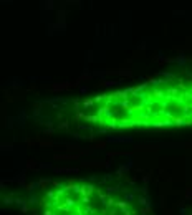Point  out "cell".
<instances>
[{"label": "cell", "instance_id": "2", "mask_svg": "<svg viewBox=\"0 0 192 215\" xmlns=\"http://www.w3.org/2000/svg\"><path fill=\"white\" fill-rule=\"evenodd\" d=\"M25 200L33 215H156L144 190L118 177L38 180Z\"/></svg>", "mask_w": 192, "mask_h": 215}, {"label": "cell", "instance_id": "1", "mask_svg": "<svg viewBox=\"0 0 192 215\" xmlns=\"http://www.w3.org/2000/svg\"><path fill=\"white\" fill-rule=\"evenodd\" d=\"M48 126L76 136L192 128V70L164 73L134 86L50 104Z\"/></svg>", "mask_w": 192, "mask_h": 215}]
</instances>
